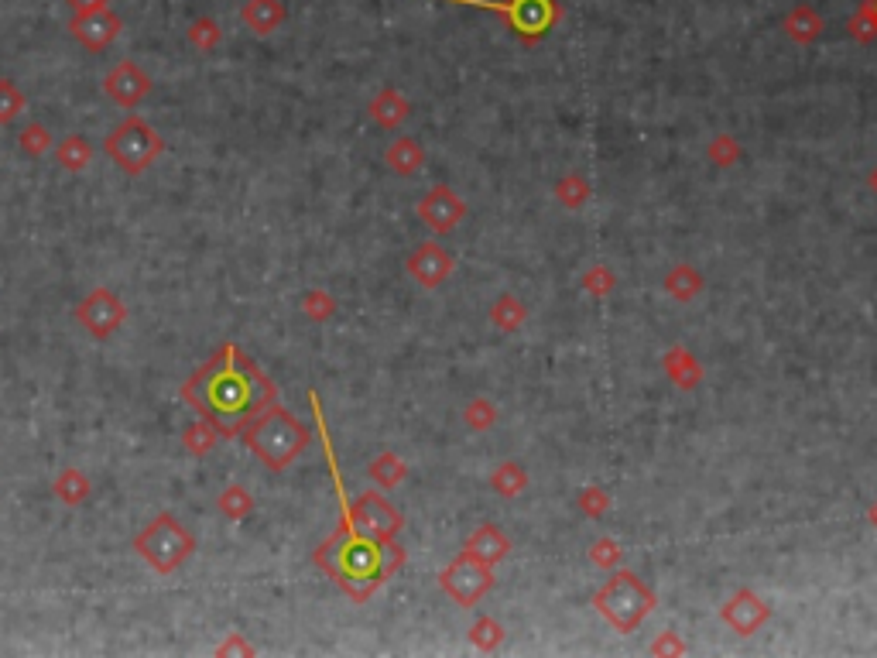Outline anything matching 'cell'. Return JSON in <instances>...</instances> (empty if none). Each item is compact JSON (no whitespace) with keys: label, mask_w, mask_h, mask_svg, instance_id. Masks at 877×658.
Returning <instances> with one entry per match:
<instances>
[{"label":"cell","mask_w":877,"mask_h":658,"mask_svg":"<svg viewBox=\"0 0 877 658\" xmlns=\"http://www.w3.org/2000/svg\"><path fill=\"white\" fill-rule=\"evenodd\" d=\"M185 401L220 436H240L257 415L278 401V388L240 347H220L182 388Z\"/></svg>","instance_id":"cell-1"},{"label":"cell","mask_w":877,"mask_h":658,"mask_svg":"<svg viewBox=\"0 0 877 658\" xmlns=\"http://www.w3.org/2000/svg\"><path fill=\"white\" fill-rule=\"evenodd\" d=\"M309 401H312V412H316L319 429H323L326 460H329V470H333V477H336V494H340V528H336V532L316 549V563L323 566L329 576H333L336 587L347 593L350 600L364 604V600L374 597V593L381 590L401 566H405L408 556H405V549H401L398 542L384 545V542L370 539V535H364L350 521V497H347V491H343L340 470H336V453H333L329 436H326L319 395H309Z\"/></svg>","instance_id":"cell-2"},{"label":"cell","mask_w":877,"mask_h":658,"mask_svg":"<svg viewBox=\"0 0 877 658\" xmlns=\"http://www.w3.org/2000/svg\"><path fill=\"white\" fill-rule=\"evenodd\" d=\"M240 436H244L247 449H251L257 460L275 473L292 467V463L302 456V449L312 443L309 429H305L288 408H281L278 401L264 408V412L257 415Z\"/></svg>","instance_id":"cell-3"},{"label":"cell","mask_w":877,"mask_h":658,"mask_svg":"<svg viewBox=\"0 0 877 658\" xmlns=\"http://www.w3.org/2000/svg\"><path fill=\"white\" fill-rule=\"evenodd\" d=\"M655 590L641 580L634 569H610V580L593 593V607L617 635H634L645 624V617L655 611Z\"/></svg>","instance_id":"cell-4"},{"label":"cell","mask_w":877,"mask_h":658,"mask_svg":"<svg viewBox=\"0 0 877 658\" xmlns=\"http://www.w3.org/2000/svg\"><path fill=\"white\" fill-rule=\"evenodd\" d=\"M442 4H463L497 14L501 21L511 24V31L525 45H538L545 31L562 18V7L555 0H442Z\"/></svg>","instance_id":"cell-5"},{"label":"cell","mask_w":877,"mask_h":658,"mask_svg":"<svg viewBox=\"0 0 877 658\" xmlns=\"http://www.w3.org/2000/svg\"><path fill=\"white\" fill-rule=\"evenodd\" d=\"M134 552H138L151 569H158V573H175V569L196 552V539H192L172 515H158L138 539H134Z\"/></svg>","instance_id":"cell-6"},{"label":"cell","mask_w":877,"mask_h":658,"mask_svg":"<svg viewBox=\"0 0 877 658\" xmlns=\"http://www.w3.org/2000/svg\"><path fill=\"white\" fill-rule=\"evenodd\" d=\"M162 148H165V141L158 138L155 127L141 117H127L124 124L107 138V144H103V151H107V155L117 162V168H124L127 175L144 172V168L162 155Z\"/></svg>","instance_id":"cell-7"},{"label":"cell","mask_w":877,"mask_h":658,"mask_svg":"<svg viewBox=\"0 0 877 658\" xmlns=\"http://www.w3.org/2000/svg\"><path fill=\"white\" fill-rule=\"evenodd\" d=\"M494 583H497L494 566L480 563V559H473L470 552H463V549H460V556H456L449 566H442V573H439V590L446 593L456 607H463V611L477 607L480 600L494 590Z\"/></svg>","instance_id":"cell-8"},{"label":"cell","mask_w":877,"mask_h":658,"mask_svg":"<svg viewBox=\"0 0 877 658\" xmlns=\"http://www.w3.org/2000/svg\"><path fill=\"white\" fill-rule=\"evenodd\" d=\"M350 521L364 535H370V539H377L384 545L398 542V532H401V525H405L401 511L394 508L388 497H381L374 491H367V494H360L357 501H350Z\"/></svg>","instance_id":"cell-9"},{"label":"cell","mask_w":877,"mask_h":658,"mask_svg":"<svg viewBox=\"0 0 877 658\" xmlns=\"http://www.w3.org/2000/svg\"><path fill=\"white\" fill-rule=\"evenodd\" d=\"M415 213H418V220L432 230V234L446 237L466 220V199L453 186H446V182H436V186L418 199Z\"/></svg>","instance_id":"cell-10"},{"label":"cell","mask_w":877,"mask_h":658,"mask_svg":"<svg viewBox=\"0 0 877 658\" xmlns=\"http://www.w3.org/2000/svg\"><path fill=\"white\" fill-rule=\"evenodd\" d=\"M405 271H408V278H412L418 288L432 292V288H442L449 278H453L456 258H453V251L442 244V240H425V244H418L415 251L408 254Z\"/></svg>","instance_id":"cell-11"},{"label":"cell","mask_w":877,"mask_h":658,"mask_svg":"<svg viewBox=\"0 0 877 658\" xmlns=\"http://www.w3.org/2000/svg\"><path fill=\"white\" fill-rule=\"evenodd\" d=\"M124 316H127L124 302H120L110 288H96V292L86 295V299L79 302V309H76V319L83 323L86 333L96 336V340L117 333L120 323H124Z\"/></svg>","instance_id":"cell-12"},{"label":"cell","mask_w":877,"mask_h":658,"mask_svg":"<svg viewBox=\"0 0 877 658\" xmlns=\"http://www.w3.org/2000/svg\"><path fill=\"white\" fill-rule=\"evenodd\" d=\"M720 621L727 624L734 635L751 638L771 621V607L768 600L758 597L754 590H737L734 597H727V604L720 607Z\"/></svg>","instance_id":"cell-13"},{"label":"cell","mask_w":877,"mask_h":658,"mask_svg":"<svg viewBox=\"0 0 877 658\" xmlns=\"http://www.w3.org/2000/svg\"><path fill=\"white\" fill-rule=\"evenodd\" d=\"M69 31L83 48H90V52H103V48H110L120 38L124 21H120L110 7H103V11H93V14H72Z\"/></svg>","instance_id":"cell-14"},{"label":"cell","mask_w":877,"mask_h":658,"mask_svg":"<svg viewBox=\"0 0 877 658\" xmlns=\"http://www.w3.org/2000/svg\"><path fill=\"white\" fill-rule=\"evenodd\" d=\"M103 90H107V96L114 103L131 110V107H138L141 100H148L151 90H155V83H151V76L138 66V62H120V66L110 69V76L103 79Z\"/></svg>","instance_id":"cell-15"},{"label":"cell","mask_w":877,"mask_h":658,"mask_svg":"<svg viewBox=\"0 0 877 658\" xmlns=\"http://www.w3.org/2000/svg\"><path fill=\"white\" fill-rule=\"evenodd\" d=\"M463 552H470L473 559H480V563H487V566H497L508 559L511 539L494 525V521H484V525H477L470 535H466Z\"/></svg>","instance_id":"cell-16"},{"label":"cell","mask_w":877,"mask_h":658,"mask_svg":"<svg viewBox=\"0 0 877 658\" xmlns=\"http://www.w3.org/2000/svg\"><path fill=\"white\" fill-rule=\"evenodd\" d=\"M367 114L377 127L394 131V127H401L412 117V103H408V96L401 93L398 86H381V90L374 93V100L367 103Z\"/></svg>","instance_id":"cell-17"},{"label":"cell","mask_w":877,"mask_h":658,"mask_svg":"<svg viewBox=\"0 0 877 658\" xmlns=\"http://www.w3.org/2000/svg\"><path fill=\"white\" fill-rule=\"evenodd\" d=\"M782 31H785L788 42L809 48V45H816L819 38H823L826 21L812 4H795V7H788V14L782 18Z\"/></svg>","instance_id":"cell-18"},{"label":"cell","mask_w":877,"mask_h":658,"mask_svg":"<svg viewBox=\"0 0 877 658\" xmlns=\"http://www.w3.org/2000/svg\"><path fill=\"white\" fill-rule=\"evenodd\" d=\"M662 371L679 391H696L703 384V364L689 347H669L662 357Z\"/></svg>","instance_id":"cell-19"},{"label":"cell","mask_w":877,"mask_h":658,"mask_svg":"<svg viewBox=\"0 0 877 658\" xmlns=\"http://www.w3.org/2000/svg\"><path fill=\"white\" fill-rule=\"evenodd\" d=\"M706 288V278L703 271L693 268V264H672L669 271H665V292L672 295L675 302H682V306H689V302H696L699 295H703Z\"/></svg>","instance_id":"cell-20"},{"label":"cell","mask_w":877,"mask_h":658,"mask_svg":"<svg viewBox=\"0 0 877 658\" xmlns=\"http://www.w3.org/2000/svg\"><path fill=\"white\" fill-rule=\"evenodd\" d=\"M240 18H244V24L254 35H271V31H278L281 24H285L288 11L281 0H247V4L240 7Z\"/></svg>","instance_id":"cell-21"},{"label":"cell","mask_w":877,"mask_h":658,"mask_svg":"<svg viewBox=\"0 0 877 658\" xmlns=\"http://www.w3.org/2000/svg\"><path fill=\"white\" fill-rule=\"evenodd\" d=\"M384 165L394 175H401V179H412V175H418V168L425 165V148L415 138H398L384 151Z\"/></svg>","instance_id":"cell-22"},{"label":"cell","mask_w":877,"mask_h":658,"mask_svg":"<svg viewBox=\"0 0 877 658\" xmlns=\"http://www.w3.org/2000/svg\"><path fill=\"white\" fill-rule=\"evenodd\" d=\"M552 196H555V203H559L562 210H573L576 213V210H583V206L590 203L593 186H590V179H586L583 172H566L552 186Z\"/></svg>","instance_id":"cell-23"},{"label":"cell","mask_w":877,"mask_h":658,"mask_svg":"<svg viewBox=\"0 0 877 658\" xmlns=\"http://www.w3.org/2000/svg\"><path fill=\"white\" fill-rule=\"evenodd\" d=\"M490 323H494V329H501V333H518V329L528 323V306L511 292L497 295V302L490 306Z\"/></svg>","instance_id":"cell-24"},{"label":"cell","mask_w":877,"mask_h":658,"mask_svg":"<svg viewBox=\"0 0 877 658\" xmlns=\"http://www.w3.org/2000/svg\"><path fill=\"white\" fill-rule=\"evenodd\" d=\"M367 473H370V480H374L377 487H384V491H394V487H398V484H405V477H408V463L401 460L398 453L384 449L381 456H374V460H370Z\"/></svg>","instance_id":"cell-25"},{"label":"cell","mask_w":877,"mask_h":658,"mask_svg":"<svg viewBox=\"0 0 877 658\" xmlns=\"http://www.w3.org/2000/svg\"><path fill=\"white\" fill-rule=\"evenodd\" d=\"M490 491H494L497 497H518L528 491V470L521 467V463H501L494 473H490Z\"/></svg>","instance_id":"cell-26"},{"label":"cell","mask_w":877,"mask_h":658,"mask_svg":"<svg viewBox=\"0 0 877 658\" xmlns=\"http://www.w3.org/2000/svg\"><path fill=\"white\" fill-rule=\"evenodd\" d=\"M497 419H501V408H497L487 395H477V398L466 401L463 422L470 432H490L497 425Z\"/></svg>","instance_id":"cell-27"},{"label":"cell","mask_w":877,"mask_h":658,"mask_svg":"<svg viewBox=\"0 0 877 658\" xmlns=\"http://www.w3.org/2000/svg\"><path fill=\"white\" fill-rule=\"evenodd\" d=\"M504 635H508L504 624L490 614H480V621L470 624V645L480 648V652H497L504 645Z\"/></svg>","instance_id":"cell-28"},{"label":"cell","mask_w":877,"mask_h":658,"mask_svg":"<svg viewBox=\"0 0 877 658\" xmlns=\"http://www.w3.org/2000/svg\"><path fill=\"white\" fill-rule=\"evenodd\" d=\"M847 31L857 45H871L877 42V11H874V0H860L857 11L850 14Z\"/></svg>","instance_id":"cell-29"},{"label":"cell","mask_w":877,"mask_h":658,"mask_svg":"<svg viewBox=\"0 0 877 658\" xmlns=\"http://www.w3.org/2000/svg\"><path fill=\"white\" fill-rule=\"evenodd\" d=\"M55 158H59V165L66 168V172H83V168L90 165V158H93V148H90V141H86V138L69 134V138L55 148Z\"/></svg>","instance_id":"cell-30"},{"label":"cell","mask_w":877,"mask_h":658,"mask_svg":"<svg viewBox=\"0 0 877 658\" xmlns=\"http://www.w3.org/2000/svg\"><path fill=\"white\" fill-rule=\"evenodd\" d=\"M52 491H55V497H59L62 504H83L86 497H90V480H86L79 470L66 467L59 477H55Z\"/></svg>","instance_id":"cell-31"},{"label":"cell","mask_w":877,"mask_h":658,"mask_svg":"<svg viewBox=\"0 0 877 658\" xmlns=\"http://www.w3.org/2000/svg\"><path fill=\"white\" fill-rule=\"evenodd\" d=\"M706 158H710V165L716 168H734L740 165V158H744V148H740L734 134H716V138L706 144Z\"/></svg>","instance_id":"cell-32"},{"label":"cell","mask_w":877,"mask_h":658,"mask_svg":"<svg viewBox=\"0 0 877 658\" xmlns=\"http://www.w3.org/2000/svg\"><path fill=\"white\" fill-rule=\"evenodd\" d=\"M583 288L593 299H607L617 288V271L610 268V264H590V268L583 271Z\"/></svg>","instance_id":"cell-33"},{"label":"cell","mask_w":877,"mask_h":658,"mask_svg":"<svg viewBox=\"0 0 877 658\" xmlns=\"http://www.w3.org/2000/svg\"><path fill=\"white\" fill-rule=\"evenodd\" d=\"M586 556H590V563L597 569H617L621 566V542L610 539V535H600V539L590 542V549H586Z\"/></svg>","instance_id":"cell-34"},{"label":"cell","mask_w":877,"mask_h":658,"mask_svg":"<svg viewBox=\"0 0 877 658\" xmlns=\"http://www.w3.org/2000/svg\"><path fill=\"white\" fill-rule=\"evenodd\" d=\"M220 511L227 518H233V521H244L254 511V501H251V494H247L240 484H230L227 491L220 494Z\"/></svg>","instance_id":"cell-35"},{"label":"cell","mask_w":877,"mask_h":658,"mask_svg":"<svg viewBox=\"0 0 877 658\" xmlns=\"http://www.w3.org/2000/svg\"><path fill=\"white\" fill-rule=\"evenodd\" d=\"M182 439H185V449H189L192 456H206L209 449L216 446V439H220V432H216L213 425H209V422L203 419V422L189 425V429L182 432Z\"/></svg>","instance_id":"cell-36"},{"label":"cell","mask_w":877,"mask_h":658,"mask_svg":"<svg viewBox=\"0 0 877 658\" xmlns=\"http://www.w3.org/2000/svg\"><path fill=\"white\" fill-rule=\"evenodd\" d=\"M576 504H579V511H583L586 518H603L610 511V504H614V497L603 491V487L590 484V487H583V491H579Z\"/></svg>","instance_id":"cell-37"},{"label":"cell","mask_w":877,"mask_h":658,"mask_svg":"<svg viewBox=\"0 0 877 658\" xmlns=\"http://www.w3.org/2000/svg\"><path fill=\"white\" fill-rule=\"evenodd\" d=\"M24 93L18 90V86L11 83V79H0V124H11V120L21 117L24 110Z\"/></svg>","instance_id":"cell-38"},{"label":"cell","mask_w":877,"mask_h":658,"mask_svg":"<svg viewBox=\"0 0 877 658\" xmlns=\"http://www.w3.org/2000/svg\"><path fill=\"white\" fill-rule=\"evenodd\" d=\"M302 312L309 319H316V323H326V319L336 312V299L329 292H323V288H312V292H305V299H302Z\"/></svg>","instance_id":"cell-39"},{"label":"cell","mask_w":877,"mask_h":658,"mask_svg":"<svg viewBox=\"0 0 877 658\" xmlns=\"http://www.w3.org/2000/svg\"><path fill=\"white\" fill-rule=\"evenodd\" d=\"M220 24H216L213 18H196L189 24V42L196 48H203V52H213L216 45H220Z\"/></svg>","instance_id":"cell-40"},{"label":"cell","mask_w":877,"mask_h":658,"mask_svg":"<svg viewBox=\"0 0 877 658\" xmlns=\"http://www.w3.org/2000/svg\"><path fill=\"white\" fill-rule=\"evenodd\" d=\"M48 148H52V134H48L42 124H28L21 131V151H28V155H45Z\"/></svg>","instance_id":"cell-41"},{"label":"cell","mask_w":877,"mask_h":658,"mask_svg":"<svg viewBox=\"0 0 877 658\" xmlns=\"http://www.w3.org/2000/svg\"><path fill=\"white\" fill-rule=\"evenodd\" d=\"M648 652H651V655H686L689 648H686V641L675 635V631H662V635L651 641Z\"/></svg>","instance_id":"cell-42"},{"label":"cell","mask_w":877,"mask_h":658,"mask_svg":"<svg viewBox=\"0 0 877 658\" xmlns=\"http://www.w3.org/2000/svg\"><path fill=\"white\" fill-rule=\"evenodd\" d=\"M66 4L72 7V14H93V11L110 7V0H66Z\"/></svg>","instance_id":"cell-43"},{"label":"cell","mask_w":877,"mask_h":658,"mask_svg":"<svg viewBox=\"0 0 877 658\" xmlns=\"http://www.w3.org/2000/svg\"><path fill=\"white\" fill-rule=\"evenodd\" d=\"M227 652H240V655H251V652H254V648H251V645H244V641H237V638H233V641H230V645H223V648H220V655H227Z\"/></svg>","instance_id":"cell-44"},{"label":"cell","mask_w":877,"mask_h":658,"mask_svg":"<svg viewBox=\"0 0 877 658\" xmlns=\"http://www.w3.org/2000/svg\"><path fill=\"white\" fill-rule=\"evenodd\" d=\"M867 189H871L874 196H877V165L871 168V172H867Z\"/></svg>","instance_id":"cell-45"},{"label":"cell","mask_w":877,"mask_h":658,"mask_svg":"<svg viewBox=\"0 0 877 658\" xmlns=\"http://www.w3.org/2000/svg\"><path fill=\"white\" fill-rule=\"evenodd\" d=\"M867 518H871V525L877 528V501L871 504V511H867Z\"/></svg>","instance_id":"cell-46"},{"label":"cell","mask_w":877,"mask_h":658,"mask_svg":"<svg viewBox=\"0 0 877 658\" xmlns=\"http://www.w3.org/2000/svg\"><path fill=\"white\" fill-rule=\"evenodd\" d=\"M874 11H877V0H874Z\"/></svg>","instance_id":"cell-47"}]
</instances>
